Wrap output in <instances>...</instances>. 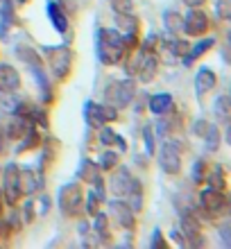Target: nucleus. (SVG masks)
Returning a JSON list of instances; mask_svg holds the SVG:
<instances>
[{
	"instance_id": "72a5a7b5",
	"label": "nucleus",
	"mask_w": 231,
	"mask_h": 249,
	"mask_svg": "<svg viewBox=\"0 0 231 249\" xmlns=\"http://www.w3.org/2000/svg\"><path fill=\"white\" fill-rule=\"evenodd\" d=\"M100 204H102V197L98 193L89 190V195H84V213L86 215H98L100 213Z\"/></svg>"
},
{
	"instance_id": "a18cd8bd",
	"label": "nucleus",
	"mask_w": 231,
	"mask_h": 249,
	"mask_svg": "<svg viewBox=\"0 0 231 249\" xmlns=\"http://www.w3.org/2000/svg\"><path fill=\"white\" fill-rule=\"evenodd\" d=\"M186 7H202L206 2V0H181Z\"/></svg>"
},
{
	"instance_id": "37998d69",
	"label": "nucleus",
	"mask_w": 231,
	"mask_h": 249,
	"mask_svg": "<svg viewBox=\"0 0 231 249\" xmlns=\"http://www.w3.org/2000/svg\"><path fill=\"white\" fill-rule=\"evenodd\" d=\"M206 127H209V123H206V120H197V123L193 124V131H195V134H197V136H204Z\"/></svg>"
},
{
	"instance_id": "58836bf2",
	"label": "nucleus",
	"mask_w": 231,
	"mask_h": 249,
	"mask_svg": "<svg viewBox=\"0 0 231 249\" xmlns=\"http://www.w3.org/2000/svg\"><path fill=\"white\" fill-rule=\"evenodd\" d=\"M215 14L222 20L231 18V0H215Z\"/></svg>"
},
{
	"instance_id": "f03ea898",
	"label": "nucleus",
	"mask_w": 231,
	"mask_h": 249,
	"mask_svg": "<svg viewBox=\"0 0 231 249\" xmlns=\"http://www.w3.org/2000/svg\"><path fill=\"white\" fill-rule=\"evenodd\" d=\"M48 68L57 82H66L73 71V50L66 46H46L43 48Z\"/></svg>"
},
{
	"instance_id": "6e6552de",
	"label": "nucleus",
	"mask_w": 231,
	"mask_h": 249,
	"mask_svg": "<svg viewBox=\"0 0 231 249\" xmlns=\"http://www.w3.org/2000/svg\"><path fill=\"white\" fill-rule=\"evenodd\" d=\"M211 27V20H209V14L202 9V7H191V12L184 16V27L181 32L188 34V36H204Z\"/></svg>"
},
{
	"instance_id": "473e14b6",
	"label": "nucleus",
	"mask_w": 231,
	"mask_h": 249,
	"mask_svg": "<svg viewBox=\"0 0 231 249\" xmlns=\"http://www.w3.org/2000/svg\"><path fill=\"white\" fill-rule=\"evenodd\" d=\"M129 199H132V211L136 213V211H141L143 209V184H141L139 179H134V184H132V190H129Z\"/></svg>"
},
{
	"instance_id": "f3484780",
	"label": "nucleus",
	"mask_w": 231,
	"mask_h": 249,
	"mask_svg": "<svg viewBox=\"0 0 231 249\" xmlns=\"http://www.w3.org/2000/svg\"><path fill=\"white\" fill-rule=\"evenodd\" d=\"M116 30H118L120 34H139L141 32V20H139V16H134L132 12L116 14Z\"/></svg>"
},
{
	"instance_id": "a19ab883",
	"label": "nucleus",
	"mask_w": 231,
	"mask_h": 249,
	"mask_svg": "<svg viewBox=\"0 0 231 249\" xmlns=\"http://www.w3.org/2000/svg\"><path fill=\"white\" fill-rule=\"evenodd\" d=\"M165 238H163V233H161V229H154V233H152V240H150V247L152 249H165Z\"/></svg>"
},
{
	"instance_id": "4468645a",
	"label": "nucleus",
	"mask_w": 231,
	"mask_h": 249,
	"mask_svg": "<svg viewBox=\"0 0 231 249\" xmlns=\"http://www.w3.org/2000/svg\"><path fill=\"white\" fill-rule=\"evenodd\" d=\"M215 86H218V75L211 68H199L197 75H195V93H197V98L202 100Z\"/></svg>"
},
{
	"instance_id": "c9c22d12",
	"label": "nucleus",
	"mask_w": 231,
	"mask_h": 249,
	"mask_svg": "<svg viewBox=\"0 0 231 249\" xmlns=\"http://www.w3.org/2000/svg\"><path fill=\"white\" fill-rule=\"evenodd\" d=\"M191 179H193V184H204V179H206V161L204 159H197V161L193 163Z\"/></svg>"
},
{
	"instance_id": "393cba45",
	"label": "nucleus",
	"mask_w": 231,
	"mask_h": 249,
	"mask_svg": "<svg viewBox=\"0 0 231 249\" xmlns=\"http://www.w3.org/2000/svg\"><path fill=\"white\" fill-rule=\"evenodd\" d=\"M14 23V5L12 0H2L0 7V39H7V30Z\"/></svg>"
},
{
	"instance_id": "1a4fd4ad",
	"label": "nucleus",
	"mask_w": 231,
	"mask_h": 249,
	"mask_svg": "<svg viewBox=\"0 0 231 249\" xmlns=\"http://www.w3.org/2000/svg\"><path fill=\"white\" fill-rule=\"evenodd\" d=\"M109 213H111V217L116 220V224H118L120 229H125V231L136 229V213L132 211L129 202H123L120 197H116V199L109 202Z\"/></svg>"
},
{
	"instance_id": "a878e982",
	"label": "nucleus",
	"mask_w": 231,
	"mask_h": 249,
	"mask_svg": "<svg viewBox=\"0 0 231 249\" xmlns=\"http://www.w3.org/2000/svg\"><path fill=\"white\" fill-rule=\"evenodd\" d=\"M213 46H215V39H211V36H209V39H202V41H199L197 46L188 48V53L184 54V66H191L193 61L197 59V57L206 54V50H209V48H213Z\"/></svg>"
},
{
	"instance_id": "de8ad7c7",
	"label": "nucleus",
	"mask_w": 231,
	"mask_h": 249,
	"mask_svg": "<svg viewBox=\"0 0 231 249\" xmlns=\"http://www.w3.org/2000/svg\"><path fill=\"white\" fill-rule=\"evenodd\" d=\"M5 143H7V136H5V129L0 127V154L5 152Z\"/></svg>"
},
{
	"instance_id": "4c0bfd02",
	"label": "nucleus",
	"mask_w": 231,
	"mask_h": 249,
	"mask_svg": "<svg viewBox=\"0 0 231 249\" xmlns=\"http://www.w3.org/2000/svg\"><path fill=\"white\" fill-rule=\"evenodd\" d=\"M100 111H102V118H105V123H116L118 120V107L113 105H100Z\"/></svg>"
},
{
	"instance_id": "7c9ffc66",
	"label": "nucleus",
	"mask_w": 231,
	"mask_h": 249,
	"mask_svg": "<svg viewBox=\"0 0 231 249\" xmlns=\"http://www.w3.org/2000/svg\"><path fill=\"white\" fill-rule=\"evenodd\" d=\"M95 217V222H93V231L98 233V238L102 240V243H109L111 240V231H109V220H107L105 213H98Z\"/></svg>"
},
{
	"instance_id": "0eeeda50",
	"label": "nucleus",
	"mask_w": 231,
	"mask_h": 249,
	"mask_svg": "<svg viewBox=\"0 0 231 249\" xmlns=\"http://www.w3.org/2000/svg\"><path fill=\"white\" fill-rule=\"evenodd\" d=\"M159 165L165 175H179L181 172V152H179V145L175 141H165L161 145V152H159Z\"/></svg>"
},
{
	"instance_id": "f257e3e1",
	"label": "nucleus",
	"mask_w": 231,
	"mask_h": 249,
	"mask_svg": "<svg viewBox=\"0 0 231 249\" xmlns=\"http://www.w3.org/2000/svg\"><path fill=\"white\" fill-rule=\"evenodd\" d=\"M95 50H98V59L105 66H118L125 61V41L118 30L111 27H100L95 34Z\"/></svg>"
},
{
	"instance_id": "e433bc0d",
	"label": "nucleus",
	"mask_w": 231,
	"mask_h": 249,
	"mask_svg": "<svg viewBox=\"0 0 231 249\" xmlns=\"http://www.w3.org/2000/svg\"><path fill=\"white\" fill-rule=\"evenodd\" d=\"M109 7L113 9V14H127V12H134V2L132 0H107Z\"/></svg>"
},
{
	"instance_id": "dca6fc26",
	"label": "nucleus",
	"mask_w": 231,
	"mask_h": 249,
	"mask_svg": "<svg viewBox=\"0 0 231 249\" xmlns=\"http://www.w3.org/2000/svg\"><path fill=\"white\" fill-rule=\"evenodd\" d=\"M18 177H20V193H23V197L32 195L34 190L41 188V179L36 177V172L32 168H20L18 165Z\"/></svg>"
},
{
	"instance_id": "39448f33",
	"label": "nucleus",
	"mask_w": 231,
	"mask_h": 249,
	"mask_svg": "<svg viewBox=\"0 0 231 249\" xmlns=\"http://www.w3.org/2000/svg\"><path fill=\"white\" fill-rule=\"evenodd\" d=\"M105 95L109 100V105L118 107V109L129 107L134 102V98H136V82L132 77L120 79V82H111V89L105 91Z\"/></svg>"
},
{
	"instance_id": "2eb2a0df",
	"label": "nucleus",
	"mask_w": 231,
	"mask_h": 249,
	"mask_svg": "<svg viewBox=\"0 0 231 249\" xmlns=\"http://www.w3.org/2000/svg\"><path fill=\"white\" fill-rule=\"evenodd\" d=\"M172 109H175V100L170 93H157L150 98V111L154 116H168Z\"/></svg>"
},
{
	"instance_id": "6ab92c4d",
	"label": "nucleus",
	"mask_w": 231,
	"mask_h": 249,
	"mask_svg": "<svg viewBox=\"0 0 231 249\" xmlns=\"http://www.w3.org/2000/svg\"><path fill=\"white\" fill-rule=\"evenodd\" d=\"M39 145H41L39 129H36V124H34V123H30V124H27V129H25V134L20 136V143H18V147H16V152H18V154H23V152H27V150L39 147Z\"/></svg>"
},
{
	"instance_id": "5701e85b",
	"label": "nucleus",
	"mask_w": 231,
	"mask_h": 249,
	"mask_svg": "<svg viewBox=\"0 0 231 249\" xmlns=\"http://www.w3.org/2000/svg\"><path fill=\"white\" fill-rule=\"evenodd\" d=\"M84 118H86V124L93 127V129H100L102 124H107L105 118H102V111H100V105L93 102V100L84 102Z\"/></svg>"
},
{
	"instance_id": "79ce46f5",
	"label": "nucleus",
	"mask_w": 231,
	"mask_h": 249,
	"mask_svg": "<svg viewBox=\"0 0 231 249\" xmlns=\"http://www.w3.org/2000/svg\"><path fill=\"white\" fill-rule=\"evenodd\" d=\"M32 220H34V202L32 199H27V202L23 204V222L32 224Z\"/></svg>"
},
{
	"instance_id": "423d86ee",
	"label": "nucleus",
	"mask_w": 231,
	"mask_h": 249,
	"mask_svg": "<svg viewBox=\"0 0 231 249\" xmlns=\"http://www.w3.org/2000/svg\"><path fill=\"white\" fill-rule=\"evenodd\" d=\"M20 197H23V193H20L18 165L7 163L5 170H2V199H5L7 206H16Z\"/></svg>"
},
{
	"instance_id": "a211bd4d",
	"label": "nucleus",
	"mask_w": 231,
	"mask_h": 249,
	"mask_svg": "<svg viewBox=\"0 0 231 249\" xmlns=\"http://www.w3.org/2000/svg\"><path fill=\"white\" fill-rule=\"evenodd\" d=\"M48 18H50L53 27L59 34H66L68 32V16H66V12L57 5V2H48Z\"/></svg>"
},
{
	"instance_id": "9b49d317",
	"label": "nucleus",
	"mask_w": 231,
	"mask_h": 249,
	"mask_svg": "<svg viewBox=\"0 0 231 249\" xmlns=\"http://www.w3.org/2000/svg\"><path fill=\"white\" fill-rule=\"evenodd\" d=\"M181 236H184L186 245H191V247H199V245H204L202 224H199L197 215H195L193 211L181 213Z\"/></svg>"
},
{
	"instance_id": "20e7f679",
	"label": "nucleus",
	"mask_w": 231,
	"mask_h": 249,
	"mask_svg": "<svg viewBox=\"0 0 231 249\" xmlns=\"http://www.w3.org/2000/svg\"><path fill=\"white\" fill-rule=\"evenodd\" d=\"M199 209L206 217L218 220L225 217L229 211V199H227L225 190H215V188H204L199 193Z\"/></svg>"
},
{
	"instance_id": "4be33fe9",
	"label": "nucleus",
	"mask_w": 231,
	"mask_h": 249,
	"mask_svg": "<svg viewBox=\"0 0 231 249\" xmlns=\"http://www.w3.org/2000/svg\"><path fill=\"white\" fill-rule=\"evenodd\" d=\"M100 165L95 163V161H91V159H82V163H79L77 168V177L79 181H84V184H93L95 179L100 177Z\"/></svg>"
},
{
	"instance_id": "ea45409f",
	"label": "nucleus",
	"mask_w": 231,
	"mask_h": 249,
	"mask_svg": "<svg viewBox=\"0 0 231 249\" xmlns=\"http://www.w3.org/2000/svg\"><path fill=\"white\" fill-rule=\"evenodd\" d=\"M143 141H145V152L152 157L154 154V134H152V127H145L143 129Z\"/></svg>"
},
{
	"instance_id": "c03bdc74",
	"label": "nucleus",
	"mask_w": 231,
	"mask_h": 249,
	"mask_svg": "<svg viewBox=\"0 0 231 249\" xmlns=\"http://www.w3.org/2000/svg\"><path fill=\"white\" fill-rule=\"evenodd\" d=\"M220 236H222V240H225V245L229 247V222L225 220V224L220 227Z\"/></svg>"
},
{
	"instance_id": "49530a36",
	"label": "nucleus",
	"mask_w": 231,
	"mask_h": 249,
	"mask_svg": "<svg viewBox=\"0 0 231 249\" xmlns=\"http://www.w3.org/2000/svg\"><path fill=\"white\" fill-rule=\"evenodd\" d=\"M172 240H175V243H177V245H186L184 236H181V233H179V231H172Z\"/></svg>"
},
{
	"instance_id": "b1692460",
	"label": "nucleus",
	"mask_w": 231,
	"mask_h": 249,
	"mask_svg": "<svg viewBox=\"0 0 231 249\" xmlns=\"http://www.w3.org/2000/svg\"><path fill=\"white\" fill-rule=\"evenodd\" d=\"M204 181H209V188L227 190V172H225V168H222L220 163H215L211 170L206 172V179H204Z\"/></svg>"
},
{
	"instance_id": "f8f14e48",
	"label": "nucleus",
	"mask_w": 231,
	"mask_h": 249,
	"mask_svg": "<svg viewBox=\"0 0 231 249\" xmlns=\"http://www.w3.org/2000/svg\"><path fill=\"white\" fill-rule=\"evenodd\" d=\"M159 72V54H147L143 53L141 54V61H139V68H136V75L143 84H150Z\"/></svg>"
},
{
	"instance_id": "412c9836",
	"label": "nucleus",
	"mask_w": 231,
	"mask_h": 249,
	"mask_svg": "<svg viewBox=\"0 0 231 249\" xmlns=\"http://www.w3.org/2000/svg\"><path fill=\"white\" fill-rule=\"evenodd\" d=\"M213 113H215V120H218V123H222L225 127H229L231 105H229V95H227V93H222V95L215 98V102H213Z\"/></svg>"
},
{
	"instance_id": "cd10ccee",
	"label": "nucleus",
	"mask_w": 231,
	"mask_h": 249,
	"mask_svg": "<svg viewBox=\"0 0 231 249\" xmlns=\"http://www.w3.org/2000/svg\"><path fill=\"white\" fill-rule=\"evenodd\" d=\"M32 75L36 77V82H39L41 95H43V105H50V102H53V91H50V79H48V75L43 72V66L32 68Z\"/></svg>"
},
{
	"instance_id": "c756f323",
	"label": "nucleus",
	"mask_w": 231,
	"mask_h": 249,
	"mask_svg": "<svg viewBox=\"0 0 231 249\" xmlns=\"http://www.w3.org/2000/svg\"><path fill=\"white\" fill-rule=\"evenodd\" d=\"M163 25L172 36H177V34L181 32V27H184V16L179 12H175V9H168V12L163 14Z\"/></svg>"
},
{
	"instance_id": "09e8293b",
	"label": "nucleus",
	"mask_w": 231,
	"mask_h": 249,
	"mask_svg": "<svg viewBox=\"0 0 231 249\" xmlns=\"http://www.w3.org/2000/svg\"><path fill=\"white\" fill-rule=\"evenodd\" d=\"M2 206H5V199L0 197V220H2Z\"/></svg>"
},
{
	"instance_id": "f704fd0d",
	"label": "nucleus",
	"mask_w": 231,
	"mask_h": 249,
	"mask_svg": "<svg viewBox=\"0 0 231 249\" xmlns=\"http://www.w3.org/2000/svg\"><path fill=\"white\" fill-rule=\"evenodd\" d=\"M98 165H100V170H107V172L113 170V168L118 165V154H116L113 150H109V147H107V150L102 152V154H100Z\"/></svg>"
},
{
	"instance_id": "ddd939ff",
	"label": "nucleus",
	"mask_w": 231,
	"mask_h": 249,
	"mask_svg": "<svg viewBox=\"0 0 231 249\" xmlns=\"http://www.w3.org/2000/svg\"><path fill=\"white\" fill-rule=\"evenodd\" d=\"M20 89V75L12 64H0V93H16Z\"/></svg>"
},
{
	"instance_id": "bb28decb",
	"label": "nucleus",
	"mask_w": 231,
	"mask_h": 249,
	"mask_svg": "<svg viewBox=\"0 0 231 249\" xmlns=\"http://www.w3.org/2000/svg\"><path fill=\"white\" fill-rule=\"evenodd\" d=\"M27 120L25 118H20V116H16V118H12L9 123H7V129H5V136L7 141H20V136L25 134L27 129Z\"/></svg>"
},
{
	"instance_id": "9d476101",
	"label": "nucleus",
	"mask_w": 231,
	"mask_h": 249,
	"mask_svg": "<svg viewBox=\"0 0 231 249\" xmlns=\"http://www.w3.org/2000/svg\"><path fill=\"white\" fill-rule=\"evenodd\" d=\"M111 172V177H109V190H111V195L116 197H127L129 195V190H132V184H134V179L132 177V172H129V168H125V165H116Z\"/></svg>"
},
{
	"instance_id": "c85d7f7f",
	"label": "nucleus",
	"mask_w": 231,
	"mask_h": 249,
	"mask_svg": "<svg viewBox=\"0 0 231 249\" xmlns=\"http://www.w3.org/2000/svg\"><path fill=\"white\" fill-rule=\"evenodd\" d=\"M16 57L20 61H25L30 68H36V66H43V59H41V54L30 46H16Z\"/></svg>"
},
{
	"instance_id": "7ed1b4c3",
	"label": "nucleus",
	"mask_w": 231,
	"mask_h": 249,
	"mask_svg": "<svg viewBox=\"0 0 231 249\" xmlns=\"http://www.w3.org/2000/svg\"><path fill=\"white\" fill-rule=\"evenodd\" d=\"M57 204L64 215H82L84 213V186L79 181H68L57 193Z\"/></svg>"
},
{
	"instance_id": "aec40b11",
	"label": "nucleus",
	"mask_w": 231,
	"mask_h": 249,
	"mask_svg": "<svg viewBox=\"0 0 231 249\" xmlns=\"http://www.w3.org/2000/svg\"><path fill=\"white\" fill-rule=\"evenodd\" d=\"M100 143L105 145V147L118 145L120 152H127V141H125V136L116 134V131H113L111 127H107V124H102V127H100Z\"/></svg>"
},
{
	"instance_id": "8fccbe9b",
	"label": "nucleus",
	"mask_w": 231,
	"mask_h": 249,
	"mask_svg": "<svg viewBox=\"0 0 231 249\" xmlns=\"http://www.w3.org/2000/svg\"><path fill=\"white\" fill-rule=\"evenodd\" d=\"M16 2H18V5H25V2H27V0H16Z\"/></svg>"
},
{
	"instance_id": "2f4dec72",
	"label": "nucleus",
	"mask_w": 231,
	"mask_h": 249,
	"mask_svg": "<svg viewBox=\"0 0 231 249\" xmlns=\"http://www.w3.org/2000/svg\"><path fill=\"white\" fill-rule=\"evenodd\" d=\"M204 141H206V152H218V147H220V127L218 124H209V127H206Z\"/></svg>"
}]
</instances>
